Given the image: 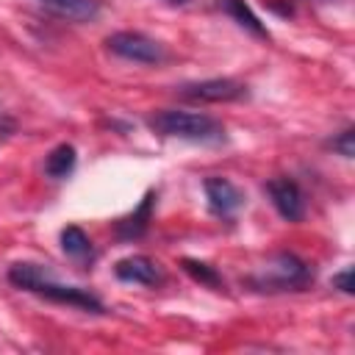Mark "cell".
Returning a JSON list of instances; mask_svg holds the SVG:
<instances>
[{"mask_svg": "<svg viewBox=\"0 0 355 355\" xmlns=\"http://www.w3.org/2000/svg\"><path fill=\"white\" fill-rule=\"evenodd\" d=\"M8 280L17 286V288H25L36 297H44L50 302H58V305H69V308H80V311H89V313H103V302L80 288V286H67V283H58L53 277L50 269L39 266V263H14L8 269Z\"/></svg>", "mask_w": 355, "mask_h": 355, "instance_id": "obj_1", "label": "cell"}, {"mask_svg": "<svg viewBox=\"0 0 355 355\" xmlns=\"http://www.w3.org/2000/svg\"><path fill=\"white\" fill-rule=\"evenodd\" d=\"M147 128L158 136L197 141V144H219L225 141V125L208 114L194 111H178V108H161L147 116Z\"/></svg>", "mask_w": 355, "mask_h": 355, "instance_id": "obj_2", "label": "cell"}, {"mask_svg": "<svg viewBox=\"0 0 355 355\" xmlns=\"http://www.w3.org/2000/svg\"><path fill=\"white\" fill-rule=\"evenodd\" d=\"M313 283V269L294 252L272 255L261 269L247 277L252 291H302Z\"/></svg>", "mask_w": 355, "mask_h": 355, "instance_id": "obj_3", "label": "cell"}, {"mask_svg": "<svg viewBox=\"0 0 355 355\" xmlns=\"http://www.w3.org/2000/svg\"><path fill=\"white\" fill-rule=\"evenodd\" d=\"M105 47L133 64H161L166 58V47L139 31H116L105 39Z\"/></svg>", "mask_w": 355, "mask_h": 355, "instance_id": "obj_4", "label": "cell"}, {"mask_svg": "<svg viewBox=\"0 0 355 355\" xmlns=\"http://www.w3.org/2000/svg\"><path fill=\"white\" fill-rule=\"evenodd\" d=\"M178 94L191 103H233L247 97V86L233 78H208L178 86Z\"/></svg>", "mask_w": 355, "mask_h": 355, "instance_id": "obj_5", "label": "cell"}, {"mask_svg": "<svg viewBox=\"0 0 355 355\" xmlns=\"http://www.w3.org/2000/svg\"><path fill=\"white\" fill-rule=\"evenodd\" d=\"M266 194H269L275 211L286 222H300L305 216V197H302V189L297 186V180H291V178H272L266 183Z\"/></svg>", "mask_w": 355, "mask_h": 355, "instance_id": "obj_6", "label": "cell"}, {"mask_svg": "<svg viewBox=\"0 0 355 355\" xmlns=\"http://www.w3.org/2000/svg\"><path fill=\"white\" fill-rule=\"evenodd\" d=\"M202 189H205L208 208H211L216 216H233V214L244 205V191H241L233 180H227V178L211 175V178H205Z\"/></svg>", "mask_w": 355, "mask_h": 355, "instance_id": "obj_7", "label": "cell"}, {"mask_svg": "<svg viewBox=\"0 0 355 355\" xmlns=\"http://www.w3.org/2000/svg\"><path fill=\"white\" fill-rule=\"evenodd\" d=\"M114 275L122 283H139V286H158V283H164V272H161L158 261H153L150 255H128V258L116 261Z\"/></svg>", "mask_w": 355, "mask_h": 355, "instance_id": "obj_8", "label": "cell"}, {"mask_svg": "<svg viewBox=\"0 0 355 355\" xmlns=\"http://www.w3.org/2000/svg\"><path fill=\"white\" fill-rule=\"evenodd\" d=\"M50 14L67 19V22H92L100 17L103 3L100 0H39Z\"/></svg>", "mask_w": 355, "mask_h": 355, "instance_id": "obj_9", "label": "cell"}, {"mask_svg": "<svg viewBox=\"0 0 355 355\" xmlns=\"http://www.w3.org/2000/svg\"><path fill=\"white\" fill-rule=\"evenodd\" d=\"M153 205H155V194H153V191H147V194H144V200L139 202V208H136L133 214L122 216V219L114 225L116 239H122V241H133V239L144 236V233H147V227H150Z\"/></svg>", "mask_w": 355, "mask_h": 355, "instance_id": "obj_10", "label": "cell"}, {"mask_svg": "<svg viewBox=\"0 0 355 355\" xmlns=\"http://www.w3.org/2000/svg\"><path fill=\"white\" fill-rule=\"evenodd\" d=\"M216 8H219L222 14H227L236 25H241L244 31H250L252 36H258V39H269L266 25L255 17V11H252L244 0H216Z\"/></svg>", "mask_w": 355, "mask_h": 355, "instance_id": "obj_11", "label": "cell"}, {"mask_svg": "<svg viewBox=\"0 0 355 355\" xmlns=\"http://www.w3.org/2000/svg\"><path fill=\"white\" fill-rule=\"evenodd\" d=\"M61 250H64L72 261H78V263H86V261L94 258L92 239H89L78 225H69V227L61 230Z\"/></svg>", "mask_w": 355, "mask_h": 355, "instance_id": "obj_12", "label": "cell"}, {"mask_svg": "<svg viewBox=\"0 0 355 355\" xmlns=\"http://www.w3.org/2000/svg\"><path fill=\"white\" fill-rule=\"evenodd\" d=\"M75 161H78L75 147H72V144H58V147H53V150H50V155L44 158V175H47V178L61 180V178L72 175Z\"/></svg>", "mask_w": 355, "mask_h": 355, "instance_id": "obj_13", "label": "cell"}, {"mask_svg": "<svg viewBox=\"0 0 355 355\" xmlns=\"http://www.w3.org/2000/svg\"><path fill=\"white\" fill-rule=\"evenodd\" d=\"M183 269H186L197 283H202V286H208V288H222V277H219V272H216L211 263H202V261H194V258H183Z\"/></svg>", "mask_w": 355, "mask_h": 355, "instance_id": "obj_14", "label": "cell"}, {"mask_svg": "<svg viewBox=\"0 0 355 355\" xmlns=\"http://www.w3.org/2000/svg\"><path fill=\"white\" fill-rule=\"evenodd\" d=\"M352 139H355V130H352V128H344V130H341L338 136H333L327 144L333 147V153H338V155H344V158H352V155H355Z\"/></svg>", "mask_w": 355, "mask_h": 355, "instance_id": "obj_15", "label": "cell"}, {"mask_svg": "<svg viewBox=\"0 0 355 355\" xmlns=\"http://www.w3.org/2000/svg\"><path fill=\"white\" fill-rule=\"evenodd\" d=\"M333 288H338L344 294H352L355 291V286H352V269H344V272L333 275Z\"/></svg>", "mask_w": 355, "mask_h": 355, "instance_id": "obj_16", "label": "cell"}, {"mask_svg": "<svg viewBox=\"0 0 355 355\" xmlns=\"http://www.w3.org/2000/svg\"><path fill=\"white\" fill-rule=\"evenodd\" d=\"M166 3H172V6H183V3H189V0H166Z\"/></svg>", "mask_w": 355, "mask_h": 355, "instance_id": "obj_17", "label": "cell"}, {"mask_svg": "<svg viewBox=\"0 0 355 355\" xmlns=\"http://www.w3.org/2000/svg\"><path fill=\"white\" fill-rule=\"evenodd\" d=\"M319 3H322V0H319Z\"/></svg>", "mask_w": 355, "mask_h": 355, "instance_id": "obj_18", "label": "cell"}]
</instances>
